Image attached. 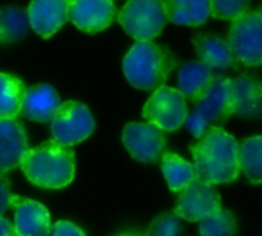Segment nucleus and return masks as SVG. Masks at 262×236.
<instances>
[{"mask_svg":"<svg viewBox=\"0 0 262 236\" xmlns=\"http://www.w3.org/2000/svg\"><path fill=\"white\" fill-rule=\"evenodd\" d=\"M0 236H19V233L16 231L14 222H11L10 219L0 216Z\"/></svg>","mask_w":262,"mask_h":236,"instance_id":"obj_29","label":"nucleus"},{"mask_svg":"<svg viewBox=\"0 0 262 236\" xmlns=\"http://www.w3.org/2000/svg\"><path fill=\"white\" fill-rule=\"evenodd\" d=\"M28 150V135L25 127L16 119L0 121V175L20 167Z\"/></svg>","mask_w":262,"mask_h":236,"instance_id":"obj_12","label":"nucleus"},{"mask_svg":"<svg viewBox=\"0 0 262 236\" xmlns=\"http://www.w3.org/2000/svg\"><path fill=\"white\" fill-rule=\"evenodd\" d=\"M161 170L171 191H182L191 181L196 179L193 164L174 153H167L162 156Z\"/></svg>","mask_w":262,"mask_h":236,"instance_id":"obj_22","label":"nucleus"},{"mask_svg":"<svg viewBox=\"0 0 262 236\" xmlns=\"http://www.w3.org/2000/svg\"><path fill=\"white\" fill-rule=\"evenodd\" d=\"M14 227L19 236H48L51 214L43 204L20 198L14 205Z\"/></svg>","mask_w":262,"mask_h":236,"instance_id":"obj_16","label":"nucleus"},{"mask_svg":"<svg viewBox=\"0 0 262 236\" xmlns=\"http://www.w3.org/2000/svg\"><path fill=\"white\" fill-rule=\"evenodd\" d=\"M30 30L28 10L16 5L0 8V45L14 44L24 39Z\"/></svg>","mask_w":262,"mask_h":236,"instance_id":"obj_20","label":"nucleus"},{"mask_svg":"<svg viewBox=\"0 0 262 236\" xmlns=\"http://www.w3.org/2000/svg\"><path fill=\"white\" fill-rule=\"evenodd\" d=\"M214 74L199 60L184 63L178 73V85L181 94L196 103L210 88Z\"/></svg>","mask_w":262,"mask_h":236,"instance_id":"obj_19","label":"nucleus"},{"mask_svg":"<svg viewBox=\"0 0 262 236\" xmlns=\"http://www.w3.org/2000/svg\"><path fill=\"white\" fill-rule=\"evenodd\" d=\"M117 236H144V234H139V233H122V234H117Z\"/></svg>","mask_w":262,"mask_h":236,"instance_id":"obj_30","label":"nucleus"},{"mask_svg":"<svg viewBox=\"0 0 262 236\" xmlns=\"http://www.w3.org/2000/svg\"><path fill=\"white\" fill-rule=\"evenodd\" d=\"M147 236H182V219L176 211L159 214L148 227Z\"/></svg>","mask_w":262,"mask_h":236,"instance_id":"obj_26","label":"nucleus"},{"mask_svg":"<svg viewBox=\"0 0 262 236\" xmlns=\"http://www.w3.org/2000/svg\"><path fill=\"white\" fill-rule=\"evenodd\" d=\"M168 22L198 27L211 16L210 0H162Z\"/></svg>","mask_w":262,"mask_h":236,"instance_id":"obj_18","label":"nucleus"},{"mask_svg":"<svg viewBox=\"0 0 262 236\" xmlns=\"http://www.w3.org/2000/svg\"><path fill=\"white\" fill-rule=\"evenodd\" d=\"M60 106L57 91L48 83H37L28 88L22 99L20 114L34 122H51Z\"/></svg>","mask_w":262,"mask_h":236,"instance_id":"obj_15","label":"nucleus"},{"mask_svg":"<svg viewBox=\"0 0 262 236\" xmlns=\"http://www.w3.org/2000/svg\"><path fill=\"white\" fill-rule=\"evenodd\" d=\"M122 142L136 161L153 164L162 158L167 138L165 133L150 122H131L122 132Z\"/></svg>","mask_w":262,"mask_h":236,"instance_id":"obj_9","label":"nucleus"},{"mask_svg":"<svg viewBox=\"0 0 262 236\" xmlns=\"http://www.w3.org/2000/svg\"><path fill=\"white\" fill-rule=\"evenodd\" d=\"M239 170L254 184H262V136L239 142Z\"/></svg>","mask_w":262,"mask_h":236,"instance_id":"obj_23","label":"nucleus"},{"mask_svg":"<svg viewBox=\"0 0 262 236\" xmlns=\"http://www.w3.org/2000/svg\"><path fill=\"white\" fill-rule=\"evenodd\" d=\"M19 199L20 196L13 195L8 179L0 175V216H4L10 207H14Z\"/></svg>","mask_w":262,"mask_h":236,"instance_id":"obj_27","label":"nucleus"},{"mask_svg":"<svg viewBox=\"0 0 262 236\" xmlns=\"http://www.w3.org/2000/svg\"><path fill=\"white\" fill-rule=\"evenodd\" d=\"M210 4L213 17L234 22L248 11L250 0H210Z\"/></svg>","mask_w":262,"mask_h":236,"instance_id":"obj_25","label":"nucleus"},{"mask_svg":"<svg viewBox=\"0 0 262 236\" xmlns=\"http://www.w3.org/2000/svg\"><path fill=\"white\" fill-rule=\"evenodd\" d=\"M257 11H259V13L262 14V0H260V5H259V10H257Z\"/></svg>","mask_w":262,"mask_h":236,"instance_id":"obj_31","label":"nucleus"},{"mask_svg":"<svg viewBox=\"0 0 262 236\" xmlns=\"http://www.w3.org/2000/svg\"><path fill=\"white\" fill-rule=\"evenodd\" d=\"M201 236H234L236 219L230 210L221 208L217 213L199 221Z\"/></svg>","mask_w":262,"mask_h":236,"instance_id":"obj_24","label":"nucleus"},{"mask_svg":"<svg viewBox=\"0 0 262 236\" xmlns=\"http://www.w3.org/2000/svg\"><path fill=\"white\" fill-rule=\"evenodd\" d=\"M236 60L247 67L262 65V14L247 11L236 19L228 31L227 39Z\"/></svg>","mask_w":262,"mask_h":236,"instance_id":"obj_6","label":"nucleus"},{"mask_svg":"<svg viewBox=\"0 0 262 236\" xmlns=\"http://www.w3.org/2000/svg\"><path fill=\"white\" fill-rule=\"evenodd\" d=\"M231 114L254 119L262 116V82L250 76H237L230 80Z\"/></svg>","mask_w":262,"mask_h":236,"instance_id":"obj_14","label":"nucleus"},{"mask_svg":"<svg viewBox=\"0 0 262 236\" xmlns=\"http://www.w3.org/2000/svg\"><path fill=\"white\" fill-rule=\"evenodd\" d=\"M221 210V198L214 185L194 179L179 195L176 214L190 222H199Z\"/></svg>","mask_w":262,"mask_h":236,"instance_id":"obj_10","label":"nucleus"},{"mask_svg":"<svg viewBox=\"0 0 262 236\" xmlns=\"http://www.w3.org/2000/svg\"><path fill=\"white\" fill-rule=\"evenodd\" d=\"M176 67L173 53L151 40L136 42L122 62L123 74L135 88L156 91Z\"/></svg>","mask_w":262,"mask_h":236,"instance_id":"obj_3","label":"nucleus"},{"mask_svg":"<svg viewBox=\"0 0 262 236\" xmlns=\"http://www.w3.org/2000/svg\"><path fill=\"white\" fill-rule=\"evenodd\" d=\"M25 91L27 88L20 79L7 73H0V121L16 119L20 114Z\"/></svg>","mask_w":262,"mask_h":236,"instance_id":"obj_21","label":"nucleus"},{"mask_svg":"<svg viewBox=\"0 0 262 236\" xmlns=\"http://www.w3.org/2000/svg\"><path fill=\"white\" fill-rule=\"evenodd\" d=\"M48 236H86L85 231L70 221H57L51 225Z\"/></svg>","mask_w":262,"mask_h":236,"instance_id":"obj_28","label":"nucleus"},{"mask_svg":"<svg viewBox=\"0 0 262 236\" xmlns=\"http://www.w3.org/2000/svg\"><path fill=\"white\" fill-rule=\"evenodd\" d=\"M119 24L136 42L151 40L168 24L162 0H128L119 13Z\"/></svg>","mask_w":262,"mask_h":236,"instance_id":"obj_5","label":"nucleus"},{"mask_svg":"<svg viewBox=\"0 0 262 236\" xmlns=\"http://www.w3.org/2000/svg\"><path fill=\"white\" fill-rule=\"evenodd\" d=\"M114 17L113 0H70L68 20L83 33L96 34L110 27Z\"/></svg>","mask_w":262,"mask_h":236,"instance_id":"obj_11","label":"nucleus"},{"mask_svg":"<svg viewBox=\"0 0 262 236\" xmlns=\"http://www.w3.org/2000/svg\"><path fill=\"white\" fill-rule=\"evenodd\" d=\"M20 168L34 185L42 188H63L74 179L76 158L70 147H63L53 139L28 150Z\"/></svg>","mask_w":262,"mask_h":236,"instance_id":"obj_2","label":"nucleus"},{"mask_svg":"<svg viewBox=\"0 0 262 236\" xmlns=\"http://www.w3.org/2000/svg\"><path fill=\"white\" fill-rule=\"evenodd\" d=\"M142 114L150 124H155L162 132H174L184 125L188 108L179 90L164 85L147 100Z\"/></svg>","mask_w":262,"mask_h":236,"instance_id":"obj_8","label":"nucleus"},{"mask_svg":"<svg viewBox=\"0 0 262 236\" xmlns=\"http://www.w3.org/2000/svg\"><path fill=\"white\" fill-rule=\"evenodd\" d=\"M196 179L227 184L239 175V142L222 128L208 130L198 144L191 145Z\"/></svg>","mask_w":262,"mask_h":236,"instance_id":"obj_1","label":"nucleus"},{"mask_svg":"<svg viewBox=\"0 0 262 236\" xmlns=\"http://www.w3.org/2000/svg\"><path fill=\"white\" fill-rule=\"evenodd\" d=\"M94 132V119L86 105L68 100L60 103L51 119L54 141L63 147H73L90 138Z\"/></svg>","mask_w":262,"mask_h":236,"instance_id":"obj_7","label":"nucleus"},{"mask_svg":"<svg viewBox=\"0 0 262 236\" xmlns=\"http://www.w3.org/2000/svg\"><path fill=\"white\" fill-rule=\"evenodd\" d=\"M231 116L230 111V79L214 76L207 93L194 103L184 125L193 138L201 139L208 130L221 128Z\"/></svg>","mask_w":262,"mask_h":236,"instance_id":"obj_4","label":"nucleus"},{"mask_svg":"<svg viewBox=\"0 0 262 236\" xmlns=\"http://www.w3.org/2000/svg\"><path fill=\"white\" fill-rule=\"evenodd\" d=\"M193 45L199 62H202L213 74L234 67L236 59L225 39L214 34H198L193 37Z\"/></svg>","mask_w":262,"mask_h":236,"instance_id":"obj_17","label":"nucleus"},{"mask_svg":"<svg viewBox=\"0 0 262 236\" xmlns=\"http://www.w3.org/2000/svg\"><path fill=\"white\" fill-rule=\"evenodd\" d=\"M70 0H33L28 8L31 28L43 39L54 36L68 20Z\"/></svg>","mask_w":262,"mask_h":236,"instance_id":"obj_13","label":"nucleus"}]
</instances>
